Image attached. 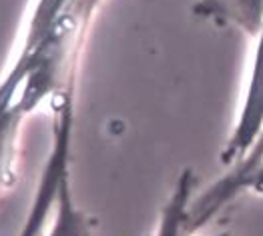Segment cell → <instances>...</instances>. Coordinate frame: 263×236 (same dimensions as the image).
Here are the masks:
<instances>
[{"mask_svg": "<svg viewBox=\"0 0 263 236\" xmlns=\"http://www.w3.org/2000/svg\"><path fill=\"white\" fill-rule=\"evenodd\" d=\"M105 0H70L39 30H26L18 56L0 80V188L14 184L22 122L44 100L77 80V60Z\"/></svg>", "mask_w": 263, "mask_h": 236, "instance_id": "1", "label": "cell"}, {"mask_svg": "<svg viewBox=\"0 0 263 236\" xmlns=\"http://www.w3.org/2000/svg\"><path fill=\"white\" fill-rule=\"evenodd\" d=\"M52 130L50 151L44 160L41 178L34 190L32 206L18 236H41L46 220L54 216L61 188L70 176L72 136H74V80L52 96Z\"/></svg>", "mask_w": 263, "mask_h": 236, "instance_id": "2", "label": "cell"}, {"mask_svg": "<svg viewBox=\"0 0 263 236\" xmlns=\"http://www.w3.org/2000/svg\"><path fill=\"white\" fill-rule=\"evenodd\" d=\"M263 134V26L253 36V58L249 66L245 92H243L241 104L237 118L233 122V128L229 132L219 160L223 166H233L239 162L251 146L259 140Z\"/></svg>", "mask_w": 263, "mask_h": 236, "instance_id": "3", "label": "cell"}, {"mask_svg": "<svg viewBox=\"0 0 263 236\" xmlns=\"http://www.w3.org/2000/svg\"><path fill=\"white\" fill-rule=\"evenodd\" d=\"M193 186H195V174L193 170L185 168L179 174L175 186L161 210V218H159V226H157L155 236H209L195 232L191 226V220H189ZM211 236H229V232H217Z\"/></svg>", "mask_w": 263, "mask_h": 236, "instance_id": "4", "label": "cell"}, {"mask_svg": "<svg viewBox=\"0 0 263 236\" xmlns=\"http://www.w3.org/2000/svg\"><path fill=\"white\" fill-rule=\"evenodd\" d=\"M195 10L215 24L235 26L249 38L263 26V0H203Z\"/></svg>", "mask_w": 263, "mask_h": 236, "instance_id": "5", "label": "cell"}, {"mask_svg": "<svg viewBox=\"0 0 263 236\" xmlns=\"http://www.w3.org/2000/svg\"><path fill=\"white\" fill-rule=\"evenodd\" d=\"M95 220L79 206L72 190V174L68 176L61 188L52 224L46 236H92Z\"/></svg>", "mask_w": 263, "mask_h": 236, "instance_id": "6", "label": "cell"}, {"mask_svg": "<svg viewBox=\"0 0 263 236\" xmlns=\"http://www.w3.org/2000/svg\"><path fill=\"white\" fill-rule=\"evenodd\" d=\"M245 190H249L251 194H257V196H263V160L255 168V172L251 174V178L247 180Z\"/></svg>", "mask_w": 263, "mask_h": 236, "instance_id": "7", "label": "cell"}]
</instances>
